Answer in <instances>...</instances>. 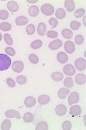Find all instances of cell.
Segmentation results:
<instances>
[{
    "instance_id": "6da1fadb",
    "label": "cell",
    "mask_w": 86,
    "mask_h": 130,
    "mask_svg": "<svg viewBox=\"0 0 86 130\" xmlns=\"http://www.w3.org/2000/svg\"><path fill=\"white\" fill-rule=\"evenodd\" d=\"M10 65H11V58L5 54H0V71L7 70Z\"/></svg>"
},
{
    "instance_id": "7a4b0ae2",
    "label": "cell",
    "mask_w": 86,
    "mask_h": 130,
    "mask_svg": "<svg viewBox=\"0 0 86 130\" xmlns=\"http://www.w3.org/2000/svg\"><path fill=\"white\" fill-rule=\"evenodd\" d=\"M41 12L46 16H52L54 13V8L50 4H44L41 5Z\"/></svg>"
},
{
    "instance_id": "3957f363",
    "label": "cell",
    "mask_w": 86,
    "mask_h": 130,
    "mask_svg": "<svg viewBox=\"0 0 86 130\" xmlns=\"http://www.w3.org/2000/svg\"><path fill=\"white\" fill-rule=\"evenodd\" d=\"M75 67L79 71L84 70L86 69V61L84 58H77L75 60Z\"/></svg>"
},
{
    "instance_id": "277c9868",
    "label": "cell",
    "mask_w": 86,
    "mask_h": 130,
    "mask_svg": "<svg viewBox=\"0 0 86 130\" xmlns=\"http://www.w3.org/2000/svg\"><path fill=\"white\" fill-rule=\"evenodd\" d=\"M63 71H64V73L66 75H68V76H72V75H75L76 70H75V68L72 66V64H67V65H65L64 66Z\"/></svg>"
},
{
    "instance_id": "5b68a950",
    "label": "cell",
    "mask_w": 86,
    "mask_h": 130,
    "mask_svg": "<svg viewBox=\"0 0 86 130\" xmlns=\"http://www.w3.org/2000/svg\"><path fill=\"white\" fill-rule=\"evenodd\" d=\"M79 101V95L77 92H72L69 95L68 98V103L69 105H72V104L77 103Z\"/></svg>"
},
{
    "instance_id": "8992f818",
    "label": "cell",
    "mask_w": 86,
    "mask_h": 130,
    "mask_svg": "<svg viewBox=\"0 0 86 130\" xmlns=\"http://www.w3.org/2000/svg\"><path fill=\"white\" fill-rule=\"evenodd\" d=\"M23 68H24V64H23V62H21V61H16V62H14V63L12 64V70H14V72H16V73L22 72Z\"/></svg>"
},
{
    "instance_id": "52a82bcc",
    "label": "cell",
    "mask_w": 86,
    "mask_h": 130,
    "mask_svg": "<svg viewBox=\"0 0 86 130\" xmlns=\"http://www.w3.org/2000/svg\"><path fill=\"white\" fill-rule=\"evenodd\" d=\"M63 43L60 39H55L54 41H52L51 43H49V49L52 50H58L60 49V47L62 46Z\"/></svg>"
},
{
    "instance_id": "ba28073f",
    "label": "cell",
    "mask_w": 86,
    "mask_h": 130,
    "mask_svg": "<svg viewBox=\"0 0 86 130\" xmlns=\"http://www.w3.org/2000/svg\"><path fill=\"white\" fill-rule=\"evenodd\" d=\"M64 47H65V50L69 54H72L75 51V44L72 41L66 42L64 44Z\"/></svg>"
},
{
    "instance_id": "9c48e42d",
    "label": "cell",
    "mask_w": 86,
    "mask_h": 130,
    "mask_svg": "<svg viewBox=\"0 0 86 130\" xmlns=\"http://www.w3.org/2000/svg\"><path fill=\"white\" fill-rule=\"evenodd\" d=\"M81 107L78 105H73L70 108V114L72 115V116L75 117V116H78L79 115L81 114Z\"/></svg>"
},
{
    "instance_id": "30bf717a",
    "label": "cell",
    "mask_w": 86,
    "mask_h": 130,
    "mask_svg": "<svg viewBox=\"0 0 86 130\" xmlns=\"http://www.w3.org/2000/svg\"><path fill=\"white\" fill-rule=\"evenodd\" d=\"M66 111H67L66 107L64 104H59L55 108V113L58 115H60V116H63V115H66Z\"/></svg>"
},
{
    "instance_id": "8fae6325",
    "label": "cell",
    "mask_w": 86,
    "mask_h": 130,
    "mask_svg": "<svg viewBox=\"0 0 86 130\" xmlns=\"http://www.w3.org/2000/svg\"><path fill=\"white\" fill-rule=\"evenodd\" d=\"M57 60L59 62H60L62 64L66 63L68 62V56L65 52H59L57 55Z\"/></svg>"
},
{
    "instance_id": "7c38bea8",
    "label": "cell",
    "mask_w": 86,
    "mask_h": 130,
    "mask_svg": "<svg viewBox=\"0 0 86 130\" xmlns=\"http://www.w3.org/2000/svg\"><path fill=\"white\" fill-rule=\"evenodd\" d=\"M7 8L12 12H16L19 10V5L16 1H10L7 4Z\"/></svg>"
},
{
    "instance_id": "4fadbf2b",
    "label": "cell",
    "mask_w": 86,
    "mask_h": 130,
    "mask_svg": "<svg viewBox=\"0 0 86 130\" xmlns=\"http://www.w3.org/2000/svg\"><path fill=\"white\" fill-rule=\"evenodd\" d=\"M5 115L8 117V118H16V119H20L21 115L17 111L10 109V110H7L5 112Z\"/></svg>"
},
{
    "instance_id": "5bb4252c",
    "label": "cell",
    "mask_w": 86,
    "mask_h": 130,
    "mask_svg": "<svg viewBox=\"0 0 86 130\" xmlns=\"http://www.w3.org/2000/svg\"><path fill=\"white\" fill-rule=\"evenodd\" d=\"M35 102H36V100L33 96H28L24 101V104L27 108H32L35 105Z\"/></svg>"
},
{
    "instance_id": "9a60e30c",
    "label": "cell",
    "mask_w": 86,
    "mask_h": 130,
    "mask_svg": "<svg viewBox=\"0 0 86 130\" xmlns=\"http://www.w3.org/2000/svg\"><path fill=\"white\" fill-rule=\"evenodd\" d=\"M69 93H70L69 89H67V88H62V89H60L59 90L58 96L60 99H65V98H66L67 96L69 95Z\"/></svg>"
},
{
    "instance_id": "2e32d148",
    "label": "cell",
    "mask_w": 86,
    "mask_h": 130,
    "mask_svg": "<svg viewBox=\"0 0 86 130\" xmlns=\"http://www.w3.org/2000/svg\"><path fill=\"white\" fill-rule=\"evenodd\" d=\"M75 81H76V83L78 85H83L86 82V76L84 74H77L76 75V78H75Z\"/></svg>"
},
{
    "instance_id": "e0dca14e",
    "label": "cell",
    "mask_w": 86,
    "mask_h": 130,
    "mask_svg": "<svg viewBox=\"0 0 86 130\" xmlns=\"http://www.w3.org/2000/svg\"><path fill=\"white\" fill-rule=\"evenodd\" d=\"M28 18L23 17V16L18 17V18L16 19V24H17L18 26H23V25H25L26 24H28Z\"/></svg>"
},
{
    "instance_id": "ac0fdd59",
    "label": "cell",
    "mask_w": 86,
    "mask_h": 130,
    "mask_svg": "<svg viewBox=\"0 0 86 130\" xmlns=\"http://www.w3.org/2000/svg\"><path fill=\"white\" fill-rule=\"evenodd\" d=\"M65 7L69 12H72L75 8V2L73 0H66L65 2Z\"/></svg>"
},
{
    "instance_id": "d6986e66",
    "label": "cell",
    "mask_w": 86,
    "mask_h": 130,
    "mask_svg": "<svg viewBox=\"0 0 86 130\" xmlns=\"http://www.w3.org/2000/svg\"><path fill=\"white\" fill-rule=\"evenodd\" d=\"M38 102L41 105H45V104H47L50 102V97L47 95H41L39 96Z\"/></svg>"
},
{
    "instance_id": "ffe728a7",
    "label": "cell",
    "mask_w": 86,
    "mask_h": 130,
    "mask_svg": "<svg viewBox=\"0 0 86 130\" xmlns=\"http://www.w3.org/2000/svg\"><path fill=\"white\" fill-rule=\"evenodd\" d=\"M39 11H40V10L36 5L30 6L28 9V13L31 17H36L39 14Z\"/></svg>"
},
{
    "instance_id": "44dd1931",
    "label": "cell",
    "mask_w": 86,
    "mask_h": 130,
    "mask_svg": "<svg viewBox=\"0 0 86 130\" xmlns=\"http://www.w3.org/2000/svg\"><path fill=\"white\" fill-rule=\"evenodd\" d=\"M46 30H47V27L44 23H41L39 24L38 27H37V32L40 36H44L46 34Z\"/></svg>"
},
{
    "instance_id": "7402d4cb",
    "label": "cell",
    "mask_w": 86,
    "mask_h": 130,
    "mask_svg": "<svg viewBox=\"0 0 86 130\" xmlns=\"http://www.w3.org/2000/svg\"><path fill=\"white\" fill-rule=\"evenodd\" d=\"M51 76H52V79L55 82H60V81H61L62 79H64V75H63L61 72H53Z\"/></svg>"
},
{
    "instance_id": "603a6c76",
    "label": "cell",
    "mask_w": 86,
    "mask_h": 130,
    "mask_svg": "<svg viewBox=\"0 0 86 130\" xmlns=\"http://www.w3.org/2000/svg\"><path fill=\"white\" fill-rule=\"evenodd\" d=\"M55 16L57 17V18H59V19H63V18H66V11H65L64 9L59 8L55 12Z\"/></svg>"
},
{
    "instance_id": "cb8c5ba5",
    "label": "cell",
    "mask_w": 86,
    "mask_h": 130,
    "mask_svg": "<svg viewBox=\"0 0 86 130\" xmlns=\"http://www.w3.org/2000/svg\"><path fill=\"white\" fill-rule=\"evenodd\" d=\"M62 37H65L66 39H71L73 37V33L69 29H64L62 30Z\"/></svg>"
},
{
    "instance_id": "d4e9b609",
    "label": "cell",
    "mask_w": 86,
    "mask_h": 130,
    "mask_svg": "<svg viewBox=\"0 0 86 130\" xmlns=\"http://www.w3.org/2000/svg\"><path fill=\"white\" fill-rule=\"evenodd\" d=\"M11 128V121L10 120H5L1 125L2 130H9Z\"/></svg>"
},
{
    "instance_id": "484cf974",
    "label": "cell",
    "mask_w": 86,
    "mask_h": 130,
    "mask_svg": "<svg viewBox=\"0 0 86 130\" xmlns=\"http://www.w3.org/2000/svg\"><path fill=\"white\" fill-rule=\"evenodd\" d=\"M41 46H42V42L41 40H39V39L33 41L32 43H31V48L34 50H38L41 47Z\"/></svg>"
},
{
    "instance_id": "4316f807",
    "label": "cell",
    "mask_w": 86,
    "mask_h": 130,
    "mask_svg": "<svg viewBox=\"0 0 86 130\" xmlns=\"http://www.w3.org/2000/svg\"><path fill=\"white\" fill-rule=\"evenodd\" d=\"M35 129L36 130H48V125L45 121H41V122H39L38 124L36 125Z\"/></svg>"
},
{
    "instance_id": "83f0119b",
    "label": "cell",
    "mask_w": 86,
    "mask_h": 130,
    "mask_svg": "<svg viewBox=\"0 0 86 130\" xmlns=\"http://www.w3.org/2000/svg\"><path fill=\"white\" fill-rule=\"evenodd\" d=\"M0 30L3 31H8L11 30V24H9V23L4 22L2 24H0Z\"/></svg>"
},
{
    "instance_id": "f1b7e54d",
    "label": "cell",
    "mask_w": 86,
    "mask_h": 130,
    "mask_svg": "<svg viewBox=\"0 0 86 130\" xmlns=\"http://www.w3.org/2000/svg\"><path fill=\"white\" fill-rule=\"evenodd\" d=\"M64 85L66 86L67 89H71V88L73 87V80L72 78H71V77H66V79H65L64 81Z\"/></svg>"
},
{
    "instance_id": "f546056e",
    "label": "cell",
    "mask_w": 86,
    "mask_h": 130,
    "mask_svg": "<svg viewBox=\"0 0 86 130\" xmlns=\"http://www.w3.org/2000/svg\"><path fill=\"white\" fill-rule=\"evenodd\" d=\"M33 119H34V116H33V115L31 114L30 112L26 113V114H25V115H23V121H24L26 123L32 122V121H33Z\"/></svg>"
},
{
    "instance_id": "4dcf8cb0",
    "label": "cell",
    "mask_w": 86,
    "mask_h": 130,
    "mask_svg": "<svg viewBox=\"0 0 86 130\" xmlns=\"http://www.w3.org/2000/svg\"><path fill=\"white\" fill-rule=\"evenodd\" d=\"M28 60L30 61V62H32L33 64H36L39 62V58L38 56L35 54H30L28 56Z\"/></svg>"
},
{
    "instance_id": "1f68e13d",
    "label": "cell",
    "mask_w": 86,
    "mask_h": 130,
    "mask_svg": "<svg viewBox=\"0 0 86 130\" xmlns=\"http://www.w3.org/2000/svg\"><path fill=\"white\" fill-rule=\"evenodd\" d=\"M35 31V27L34 24H28L26 28V32L28 33V35H33Z\"/></svg>"
},
{
    "instance_id": "d6a6232c",
    "label": "cell",
    "mask_w": 86,
    "mask_h": 130,
    "mask_svg": "<svg viewBox=\"0 0 86 130\" xmlns=\"http://www.w3.org/2000/svg\"><path fill=\"white\" fill-rule=\"evenodd\" d=\"M85 14V10L84 9H78V10H77L76 11H75V13H74V16L76 17V18H82L83 15Z\"/></svg>"
},
{
    "instance_id": "836d02e7",
    "label": "cell",
    "mask_w": 86,
    "mask_h": 130,
    "mask_svg": "<svg viewBox=\"0 0 86 130\" xmlns=\"http://www.w3.org/2000/svg\"><path fill=\"white\" fill-rule=\"evenodd\" d=\"M9 18V13H8L7 10H0V19L5 20Z\"/></svg>"
},
{
    "instance_id": "e575fe53",
    "label": "cell",
    "mask_w": 86,
    "mask_h": 130,
    "mask_svg": "<svg viewBox=\"0 0 86 130\" xmlns=\"http://www.w3.org/2000/svg\"><path fill=\"white\" fill-rule=\"evenodd\" d=\"M80 26H81V24L79 22H77V21H72V22L71 23V28H72L73 30H78V29L80 28Z\"/></svg>"
},
{
    "instance_id": "d590c367",
    "label": "cell",
    "mask_w": 86,
    "mask_h": 130,
    "mask_svg": "<svg viewBox=\"0 0 86 130\" xmlns=\"http://www.w3.org/2000/svg\"><path fill=\"white\" fill-rule=\"evenodd\" d=\"M4 39H5V43H7V44L11 45L12 43H13V40H12V37H10V35H9V34H5V36H4Z\"/></svg>"
},
{
    "instance_id": "8d00e7d4",
    "label": "cell",
    "mask_w": 86,
    "mask_h": 130,
    "mask_svg": "<svg viewBox=\"0 0 86 130\" xmlns=\"http://www.w3.org/2000/svg\"><path fill=\"white\" fill-rule=\"evenodd\" d=\"M83 41H84V38H83V37L82 35H77L75 37V43H76V44H82L83 43Z\"/></svg>"
},
{
    "instance_id": "74e56055",
    "label": "cell",
    "mask_w": 86,
    "mask_h": 130,
    "mask_svg": "<svg viewBox=\"0 0 86 130\" xmlns=\"http://www.w3.org/2000/svg\"><path fill=\"white\" fill-rule=\"evenodd\" d=\"M16 82H17L19 84H24L27 82V78L24 75H19V76L16 77Z\"/></svg>"
},
{
    "instance_id": "f35d334b",
    "label": "cell",
    "mask_w": 86,
    "mask_h": 130,
    "mask_svg": "<svg viewBox=\"0 0 86 130\" xmlns=\"http://www.w3.org/2000/svg\"><path fill=\"white\" fill-rule=\"evenodd\" d=\"M62 128L64 130H70L72 128V124H71L70 121H64L62 124Z\"/></svg>"
},
{
    "instance_id": "ab89813d",
    "label": "cell",
    "mask_w": 86,
    "mask_h": 130,
    "mask_svg": "<svg viewBox=\"0 0 86 130\" xmlns=\"http://www.w3.org/2000/svg\"><path fill=\"white\" fill-rule=\"evenodd\" d=\"M5 52L7 53V55H9L10 56H14L15 55H16V51H15V50L13 49V48H11V47H7V48H6Z\"/></svg>"
},
{
    "instance_id": "60d3db41",
    "label": "cell",
    "mask_w": 86,
    "mask_h": 130,
    "mask_svg": "<svg viewBox=\"0 0 86 130\" xmlns=\"http://www.w3.org/2000/svg\"><path fill=\"white\" fill-rule=\"evenodd\" d=\"M47 37H50V38H55V37H58V33L54 30H49L47 33Z\"/></svg>"
},
{
    "instance_id": "b9f144b4",
    "label": "cell",
    "mask_w": 86,
    "mask_h": 130,
    "mask_svg": "<svg viewBox=\"0 0 86 130\" xmlns=\"http://www.w3.org/2000/svg\"><path fill=\"white\" fill-rule=\"evenodd\" d=\"M49 24H50V25H51L52 28H55V27L58 25V21L56 20L54 18H51L49 19Z\"/></svg>"
},
{
    "instance_id": "7bdbcfd3",
    "label": "cell",
    "mask_w": 86,
    "mask_h": 130,
    "mask_svg": "<svg viewBox=\"0 0 86 130\" xmlns=\"http://www.w3.org/2000/svg\"><path fill=\"white\" fill-rule=\"evenodd\" d=\"M6 83H7L8 86H10V87H11V88H14L15 86H16V83H15V81L11 78H8L7 80H6Z\"/></svg>"
},
{
    "instance_id": "ee69618b",
    "label": "cell",
    "mask_w": 86,
    "mask_h": 130,
    "mask_svg": "<svg viewBox=\"0 0 86 130\" xmlns=\"http://www.w3.org/2000/svg\"><path fill=\"white\" fill-rule=\"evenodd\" d=\"M37 1H28V3H36Z\"/></svg>"
},
{
    "instance_id": "f6af8a7d",
    "label": "cell",
    "mask_w": 86,
    "mask_h": 130,
    "mask_svg": "<svg viewBox=\"0 0 86 130\" xmlns=\"http://www.w3.org/2000/svg\"><path fill=\"white\" fill-rule=\"evenodd\" d=\"M2 40V35H1V33H0V41Z\"/></svg>"
}]
</instances>
